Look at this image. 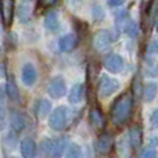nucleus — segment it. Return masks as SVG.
<instances>
[{
  "label": "nucleus",
  "instance_id": "nucleus-1",
  "mask_svg": "<svg viewBox=\"0 0 158 158\" xmlns=\"http://www.w3.org/2000/svg\"><path fill=\"white\" fill-rule=\"evenodd\" d=\"M133 110V97L131 93H123L115 100L111 108V121L114 125L121 126L128 122Z\"/></svg>",
  "mask_w": 158,
  "mask_h": 158
},
{
  "label": "nucleus",
  "instance_id": "nucleus-2",
  "mask_svg": "<svg viewBox=\"0 0 158 158\" xmlns=\"http://www.w3.org/2000/svg\"><path fill=\"white\" fill-rule=\"evenodd\" d=\"M68 108L64 106L57 107L54 111L50 114L49 118V126L53 131H63L67 128L68 123Z\"/></svg>",
  "mask_w": 158,
  "mask_h": 158
},
{
  "label": "nucleus",
  "instance_id": "nucleus-3",
  "mask_svg": "<svg viewBox=\"0 0 158 158\" xmlns=\"http://www.w3.org/2000/svg\"><path fill=\"white\" fill-rule=\"evenodd\" d=\"M119 89V81L114 79L108 75H101L100 82H98V97L100 98H108L110 96H112L117 90Z\"/></svg>",
  "mask_w": 158,
  "mask_h": 158
},
{
  "label": "nucleus",
  "instance_id": "nucleus-4",
  "mask_svg": "<svg viewBox=\"0 0 158 158\" xmlns=\"http://www.w3.org/2000/svg\"><path fill=\"white\" fill-rule=\"evenodd\" d=\"M112 43V38H111V33L106 29H100L94 33L93 36V47H94L97 52L104 53L107 50H110Z\"/></svg>",
  "mask_w": 158,
  "mask_h": 158
},
{
  "label": "nucleus",
  "instance_id": "nucleus-5",
  "mask_svg": "<svg viewBox=\"0 0 158 158\" xmlns=\"http://www.w3.org/2000/svg\"><path fill=\"white\" fill-rule=\"evenodd\" d=\"M103 64L107 71H110L111 74H118V72H121L123 69V67H125V61H123L122 56L117 54V53H111V54L106 56Z\"/></svg>",
  "mask_w": 158,
  "mask_h": 158
},
{
  "label": "nucleus",
  "instance_id": "nucleus-6",
  "mask_svg": "<svg viewBox=\"0 0 158 158\" xmlns=\"http://www.w3.org/2000/svg\"><path fill=\"white\" fill-rule=\"evenodd\" d=\"M47 93L52 98H61L67 94V85H65V81H64L61 77H57L52 81V83L49 85L47 87Z\"/></svg>",
  "mask_w": 158,
  "mask_h": 158
},
{
  "label": "nucleus",
  "instance_id": "nucleus-7",
  "mask_svg": "<svg viewBox=\"0 0 158 158\" xmlns=\"http://www.w3.org/2000/svg\"><path fill=\"white\" fill-rule=\"evenodd\" d=\"M36 79H38V69H36V67L33 65L32 63H25L24 65H22V71H21V81L22 83L25 85V86H33L36 82Z\"/></svg>",
  "mask_w": 158,
  "mask_h": 158
},
{
  "label": "nucleus",
  "instance_id": "nucleus-8",
  "mask_svg": "<svg viewBox=\"0 0 158 158\" xmlns=\"http://www.w3.org/2000/svg\"><path fill=\"white\" fill-rule=\"evenodd\" d=\"M2 10V18L6 27H11L14 19V10H15V2L14 0H2L0 4Z\"/></svg>",
  "mask_w": 158,
  "mask_h": 158
},
{
  "label": "nucleus",
  "instance_id": "nucleus-9",
  "mask_svg": "<svg viewBox=\"0 0 158 158\" xmlns=\"http://www.w3.org/2000/svg\"><path fill=\"white\" fill-rule=\"evenodd\" d=\"M78 44V38L74 33H67V35L61 36L60 40H58V49L63 53H68L77 47Z\"/></svg>",
  "mask_w": 158,
  "mask_h": 158
},
{
  "label": "nucleus",
  "instance_id": "nucleus-10",
  "mask_svg": "<svg viewBox=\"0 0 158 158\" xmlns=\"http://www.w3.org/2000/svg\"><path fill=\"white\" fill-rule=\"evenodd\" d=\"M44 28H46L47 32H57L58 29H60V18H58V13L56 10H50L49 13L46 14V17H44Z\"/></svg>",
  "mask_w": 158,
  "mask_h": 158
},
{
  "label": "nucleus",
  "instance_id": "nucleus-11",
  "mask_svg": "<svg viewBox=\"0 0 158 158\" xmlns=\"http://www.w3.org/2000/svg\"><path fill=\"white\" fill-rule=\"evenodd\" d=\"M112 144H114V140H112L111 135L103 133L96 142V150L100 154H108L112 148Z\"/></svg>",
  "mask_w": 158,
  "mask_h": 158
},
{
  "label": "nucleus",
  "instance_id": "nucleus-12",
  "mask_svg": "<svg viewBox=\"0 0 158 158\" xmlns=\"http://www.w3.org/2000/svg\"><path fill=\"white\" fill-rule=\"evenodd\" d=\"M10 125L15 132H21L27 126V118H25V115L22 112L13 110L10 115Z\"/></svg>",
  "mask_w": 158,
  "mask_h": 158
},
{
  "label": "nucleus",
  "instance_id": "nucleus-13",
  "mask_svg": "<svg viewBox=\"0 0 158 158\" xmlns=\"http://www.w3.org/2000/svg\"><path fill=\"white\" fill-rule=\"evenodd\" d=\"M36 143L33 142V139L27 137L21 142V156L25 158H32L36 156Z\"/></svg>",
  "mask_w": 158,
  "mask_h": 158
},
{
  "label": "nucleus",
  "instance_id": "nucleus-14",
  "mask_svg": "<svg viewBox=\"0 0 158 158\" xmlns=\"http://www.w3.org/2000/svg\"><path fill=\"white\" fill-rule=\"evenodd\" d=\"M35 111H36V115H38L39 119H44L47 115L50 114L52 111V103L46 98H39L36 101V107H35Z\"/></svg>",
  "mask_w": 158,
  "mask_h": 158
},
{
  "label": "nucleus",
  "instance_id": "nucleus-15",
  "mask_svg": "<svg viewBox=\"0 0 158 158\" xmlns=\"http://www.w3.org/2000/svg\"><path fill=\"white\" fill-rule=\"evenodd\" d=\"M142 128L137 125L132 126L131 129H129V142H131V147L133 148V150H137V148L140 147V144H142Z\"/></svg>",
  "mask_w": 158,
  "mask_h": 158
},
{
  "label": "nucleus",
  "instance_id": "nucleus-16",
  "mask_svg": "<svg viewBox=\"0 0 158 158\" xmlns=\"http://www.w3.org/2000/svg\"><path fill=\"white\" fill-rule=\"evenodd\" d=\"M32 15V2H25L22 0V3L18 6V18L21 22H28Z\"/></svg>",
  "mask_w": 158,
  "mask_h": 158
},
{
  "label": "nucleus",
  "instance_id": "nucleus-17",
  "mask_svg": "<svg viewBox=\"0 0 158 158\" xmlns=\"http://www.w3.org/2000/svg\"><path fill=\"white\" fill-rule=\"evenodd\" d=\"M82 98H83V85L75 83L68 93V101L71 104H78L82 101Z\"/></svg>",
  "mask_w": 158,
  "mask_h": 158
},
{
  "label": "nucleus",
  "instance_id": "nucleus-18",
  "mask_svg": "<svg viewBox=\"0 0 158 158\" xmlns=\"http://www.w3.org/2000/svg\"><path fill=\"white\" fill-rule=\"evenodd\" d=\"M69 144V140L67 136L60 137V139L54 140V144H53V151H52V156L53 157H61L64 154V150H67Z\"/></svg>",
  "mask_w": 158,
  "mask_h": 158
},
{
  "label": "nucleus",
  "instance_id": "nucleus-19",
  "mask_svg": "<svg viewBox=\"0 0 158 158\" xmlns=\"http://www.w3.org/2000/svg\"><path fill=\"white\" fill-rule=\"evenodd\" d=\"M158 93V85L156 82H148L147 85L143 89V97H144L146 103H151V101L156 100Z\"/></svg>",
  "mask_w": 158,
  "mask_h": 158
},
{
  "label": "nucleus",
  "instance_id": "nucleus-20",
  "mask_svg": "<svg viewBox=\"0 0 158 158\" xmlns=\"http://www.w3.org/2000/svg\"><path fill=\"white\" fill-rule=\"evenodd\" d=\"M90 123L94 126L96 129H103L104 123H106V119H104L103 112L98 108H93L90 111Z\"/></svg>",
  "mask_w": 158,
  "mask_h": 158
},
{
  "label": "nucleus",
  "instance_id": "nucleus-21",
  "mask_svg": "<svg viewBox=\"0 0 158 158\" xmlns=\"http://www.w3.org/2000/svg\"><path fill=\"white\" fill-rule=\"evenodd\" d=\"M144 71L146 75L150 78H156L158 77V63L150 58V60H146V65H144Z\"/></svg>",
  "mask_w": 158,
  "mask_h": 158
},
{
  "label": "nucleus",
  "instance_id": "nucleus-22",
  "mask_svg": "<svg viewBox=\"0 0 158 158\" xmlns=\"http://www.w3.org/2000/svg\"><path fill=\"white\" fill-rule=\"evenodd\" d=\"M65 156L68 158H78L82 156V148L81 146L77 144V143H69L68 147H67V153Z\"/></svg>",
  "mask_w": 158,
  "mask_h": 158
},
{
  "label": "nucleus",
  "instance_id": "nucleus-23",
  "mask_svg": "<svg viewBox=\"0 0 158 158\" xmlns=\"http://www.w3.org/2000/svg\"><path fill=\"white\" fill-rule=\"evenodd\" d=\"M6 94L11 98V100H18L19 98V93H18V89L17 86L13 83V81H8L7 85H6Z\"/></svg>",
  "mask_w": 158,
  "mask_h": 158
},
{
  "label": "nucleus",
  "instance_id": "nucleus-24",
  "mask_svg": "<svg viewBox=\"0 0 158 158\" xmlns=\"http://www.w3.org/2000/svg\"><path fill=\"white\" fill-rule=\"evenodd\" d=\"M122 29L125 31L129 36H132V38H136L137 32H139V27H137V24L135 21H132V19H128V21H126V24L123 25Z\"/></svg>",
  "mask_w": 158,
  "mask_h": 158
},
{
  "label": "nucleus",
  "instance_id": "nucleus-25",
  "mask_svg": "<svg viewBox=\"0 0 158 158\" xmlns=\"http://www.w3.org/2000/svg\"><path fill=\"white\" fill-rule=\"evenodd\" d=\"M53 144H54V140L53 139H44L43 142L40 143L39 146V150L43 156H52V151H53Z\"/></svg>",
  "mask_w": 158,
  "mask_h": 158
},
{
  "label": "nucleus",
  "instance_id": "nucleus-26",
  "mask_svg": "<svg viewBox=\"0 0 158 158\" xmlns=\"http://www.w3.org/2000/svg\"><path fill=\"white\" fill-rule=\"evenodd\" d=\"M15 144H17V137L14 136L13 133L7 135V137L3 140V146H4V147H7L8 150H13V148L15 147Z\"/></svg>",
  "mask_w": 158,
  "mask_h": 158
},
{
  "label": "nucleus",
  "instance_id": "nucleus-27",
  "mask_svg": "<svg viewBox=\"0 0 158 158\" xmlns=\"http://www.w3.org/2000/svg\"><path fill=\"white\" fill-rule=\"evenodd\" d=\"M74 22H75V29L78 31L79 35L82 36V33H83V35H86L87 31H89V27H87L86 22L79 21V19H74Z\"/></svg>",
  "mask_w": 158,
  "mask_h": 158
},
{
  "label": "nucleus",
  "instance_id": "nucleus-28",
  "mask_svg": "<svg viewBox=\"0 0 158 158\" xmlns=\"http://www.w3.org/2000/svg\"><path fill=\"white\" fill-rule=\"evenodd\" d=\"M158 156L157 154V151H156V148L154 147H146V148H143V151L140 153V157H144V158H156Z\"/></svg>",
  "mask_w": 158,
  "mask_h": 158
},
{
  "label": "nucleus",
  "instance_id": "nucleus-29",
  "mask_svg": "<svg viewBox=\"0 0 158 158\" xmlns=\"http://www.w3.org/2000/svg\"><path fill=\"white\" fill-rule=\"evenodd\" d=\"M93 18H94V21H101L104 18V11L100 6H96L93 8Z\"/></svg>",
  "mask_w": 158,
  "mask_h": 158
},
{
  "label": "nucleus",
  "instance_id": "nucleus-30",
  "mask_svg": "<svg viewBox=\"0 0 158 158\" xmlns=\"http://www.w3.org/2000/svg\"><path fill=\"white\" fill-rule=\"evenodd\" d=\"M150 125L151 128L158 129V108L153 110V112L150 114Z\"/></svg>",
  "mask_w": 158,
  "mask_h": 158
},
{
  "label": "nucleus",
  "instance_id": "nucleus-31",
  "mask_svg": "<svg viewBox=\"0 0 158 158\" xmlns=\"http://www.w3.org/2000/svg\"><path fill=\"white\" fill-rule=\"evenodd\" d=\"M147 53L148 54H157L158 53V42L157 40H153L150 42V44H148V49H147Z\"/></svg>",
  "mask_w": 158,
  "mask_h": 158
},
{
  "label": "nucleus",
  "instance_id": "nucleus-32",
  "mask_svg": "<svg viewBox=\"0 0 158 158\" xmlns=\"http://www.w3.org/2000/svg\"><path fill=\"white\" fill-rule=\"evenodd\" d=\"M125 3V0H108V6L110 7H119Z\"/></svg>",
  "mask_w": 158,
  "mask_h": 158
},
{
  "label": "nucleus",
  "instance_id": "nucleus-33",
  "mask_svg": "<svg viewBox=\"0 0 158 158\" xmlns=\"http://www.w3.org/2000/svg\"><path fill=\"white\" fill-rule=\"evenodd\" d=\"M4 97H6V90L3 86H0V106L4 103Z\"/></svg>",
  "mask_w": 158,
  "mask_h": 158
},
{
  "label": "nucleus",
  "instance_id": "nucleus-34",
  "mask_svg": "<svg viewBox=\"0 0 158 158\" xmlns=\"http://www.w3.org/2000/svg\"><path fill=\"white\" fill-rule=\"evenodd\" d=\"M42 2H43L44 6H50V4H54L57 0H42Z\"/></svg>",
  "mask_w": 158,
  "mask_h": 158
},
{
  "label": "nucleus",
  "instance_id": "nucleus-35",
  "mask_svg": "<svg viewBox=\"0 0 158 158\" xmlns=\"http://www.w3.org/2000/svg\"><path fill=\"white\" fill-rule=\"evenodd\" d=\"M156 31L158 32V21H157V24H156Z\"/></svg>",
  "mask_w": 158,
  "mask_h": 158
},
{
  "label": "nucleus",
  "instance_id": "nucleus-36",
  "mask_svg": "<svg viewBox=\"0 0 158 158\" xmlns=\"http://www.w3.org/2000/svg\"><path fill=\"white\" fill-rule=\"evenodd\" d=\"M25 2H33V0H25Z\"/></svg>",
  "mask_w": 158,
  "mask_h": 158
},
{
  "label": "nucleus",
  "instance_id": "nucleus-37",
  "mask_svg": "<svg viewBox=\"0 0 158 158\" xmlns=\"http://www.w3.org/2000/svg\"><path fill=\"white\" fill-rule=\"evenodd\" d=\"M0 53H2V47H0Z\"/></svg>",
  "mask_w": 158,
  "mask_h": 158
}]
</instances>
